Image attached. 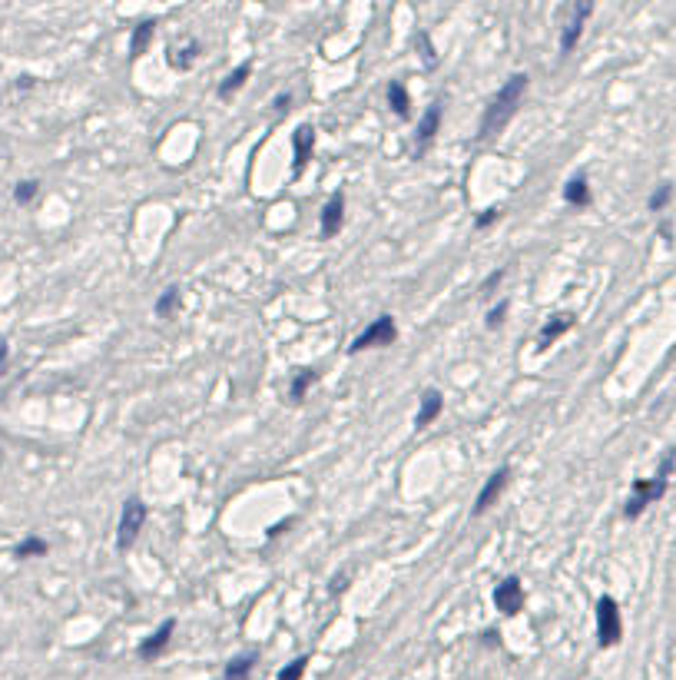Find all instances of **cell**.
I'll list each match as a JSON object with an SVG mask.
<instances>
[{"instance_id":"cell-1","label":"cell","mask_w":676,"mask_h":680,"mask_svg":"<svg viewBox=\"0 0 676 680\" xmlns=\"http://www.w3.org/2000/svg\"><path fill=\"white\" fill-rule=\"evenodd\" d=\"M524 93H527V74L507 76V83L498 90V97L491 100V106L484 110V116H481L477 139H491L494 133H501L504 126L514 120L517 106H521V100H524Z\"/></svg>"},{"instance_id":"cell-2","label":"cell","mask_w":676,"mask_h":680,"mask_svg":"<svg viewBox=\"0 0 676 680\" xmlns=\"http://www.w3.org/2000/svg\"><path fill=\"white\" fill-rule=\"evenodd\" d=\"M624 637V620H620V604L610 594H603L597 601V644L600 647H614Z\"/></svg>"},{"instance_id":"cell-3","label":"cell","mask_w":676,"mask_h":680,"mask_svg":"<svg viewBox=\"0 0 676 680\" xmlns=\"http://www.w3.org/2000/svg\"><path fill=\"white\" fill-rule=\"evenodd\" d=\"M143 521H146V504H143V498H126L123 511H120V528H116V548L120 551L136 544L139 531H143Z\"/></svg>"},{"instance_id":"cell-4","label":"cell","mask_w":676,"mask_h":680,"mask_svg":"<svg viewBox=\"0 0 676 680\" xmlns=\"http://www.w3.org/2000/svg\"><path fill=\"white\" fill-rule=\"evenodd\" d=\"M398 335V326H395V319L391 315H378L372 326L365 328L362 335H355V342L348 345V352H365V349H378V345H391Z\"/></svg>"},{"instance_id":"cell-5","label":"cell","mask_w":676,"mask_h":680,"mask_svg":"<svg viewBox=\"0 0 676 680\" xmlns=\"http://www.w3.org/2000/svg\"><path fill=\"white\" fill-rule=\"evenodd\" d=\"M663 492H666V478H637L633 481V494H630V501H626V508H624V515L640 518L647 504H653L656 498H663Z\"/></svg>"},{"instance_id":"cell-6","label":"cell","mask_w":676,"mask_h":680,"mask_svg":"<svg viewBox=\"0 0 676 680\" xmlns=\"http://www.w3.org/2000/svg\"><path fill=\"white\" fill-rule=\"evenodd\" d=\"M494 607H498L501 614H507V618L521 614V607H524V584H521V578L507 574V578L494 588Z\"/></svg>"},{"instance_id":"cell-7","label":"cell","mask_w":676,"mask_h":680,"mask_svg":"<svg viewBox=\"0 0 676 680\" xmlns=\"http://www.w3.org/2000/svg\"><path fill=\"white\" fill-rule=\"evenodd\" d=\"M590 13H593V4H574L570 7V17H567V24L561 30V53H570L577 47V40L584 34V24H587Z\"/></svg>"},{"instance_id":"cell-8","label":"cell","mask_w":676,"mask_h":680,"mask_svg":"<svg viewBox=\"0 0 676 680\" xmlns=\"http://www.w3.org/2000/svg\"><path fill=\"white\" fill-rule=\"evenodd\" d=\"M507 481H511V465H501L488 481H484V488L477 492V501H474V515H484L491 504L501 498V492L507 488Z\"/></svg>"},{"instance_id":"cell-9","label":"cell","mask_w":676,"mask_h":680,"mask_svg":"<svg viewBox=\"0 0 676 680\" xmlns=\"http://www.w3.org/2000/svg\"><path fill=\"white\" fill-rule=\"evenodd\" d=\"M173 634H176V620L173 618L163 620V624H160V630H156L153 637H146V641L139 644V657H143V660H153V657H160L166 647H169Z\"/></svg>"},{"instance_id":"cell-10","label":"cell","mask_w":676,"mask_h":680,"mask_svg":"<svg viewBox=\"0 0 676 680\" xmlns=\"http://www.w3.org/2000/svg\"><path fill=\"white\" fill-rule=\"evenodd\" d=\"M341 223H345V193H335V196L325 202V209H322V236H325V240L338 236Z\"/></svg>"},{"instance_id":"cell-11","label":"cell","mask_w":676,"mask_h":680,"mask_svg":"<svg viewBox=\"0 0 676 680\" xmlns=\"http://www.w3.org/2000/svg\"><path fill=\"white\" fill-rule=\"evenodd\" d=\"M438 130H441V103H431V106L425 110V116L418 120V133H414V146H418V153L438 137Z\"/></svg>"},{"instance_id":"cell-12","label":"cell","mask_w":676,"mask_h":680,"mask_svg":"<svg viewBox=\"0 0 676 680\" xmlns=\"http://www.w3.org/2000/svg\"><path fill=\"white\" fill-rule=\"evenodd\" d=\"M574 322H577V315H570V312H561V315H554V319H547L537 332V349H547L551 342H557L563 332L574 328Z\"/></svg>"},{"instance_id":"cell-13","label":"cell","mask_w":676,"mask_h":680,"mask_svg":"<svg viewBox=\"0 0 676 680\" xmlns=\"http://www.w3.org/2000/svg\"><path fill=\"white\" fill-rule=\"evenodd\" d=\"M444 412V398H441L438 389H425L421 395V405H418V415H414V429H428L435 418Z\"/></svg>"},{"instance_id":"cell-14","label":"cell","mask_w":676,"mask_h":680,"mask_svg":"<svg viewBox=\"0 0 676 680\" xmlns=\"http://www.w3.org/2000/svg\"><path fill=\"white\" fill-rule=\"evenodd\" d=\"M292 146H295V176L309 166L312 160V150H315V130L312 126H299L295 137H292Z\"/></svg>"},{"instance_id":"cell-15","label":"cell","mask_w":676,"mask_h":680,"mask_svg":"<svg viewBox=\"0 0 676 680\" xmlns=\"http://www.w3.org/2000/svg\"><path fill=\"white\" fill-rule=\"evenodd\" d=\"M199 40H189V43H183V47H173L169 50V67L173 70H179V74H186L189 67L196 63V57H199Z\"/></svg>"},{"instance_id":"cell-16","label":"cell","mask_w":676,"mask_h":680,"mask_svg":"<svg viewBox=\"0 0 676 680\" xmlns=\"http://www.w3.org/2000/svg\"><path fill=\"white\" fill-rule=\"evenodd\" d=\"M153 37H156V24H153V20H139L136 30H133V37H129V57H133V60L143 57L146 47L153 43Z\"/></svg>"},{"instance_id":"cell-17","label":"cell","mask_w":676,"mask_h":680,"mask_svg":"<svg viewBox=\"0 0 676 680\" xmlns=\"http://www.w3.org/2000/svg\"><path fill=\"white\" fill-rule=\"evenodd\" d=\"M249 74H252V60L239 63L236 70H232V74H229V76H225V80H223V83H219V97H223V100H229L232 93H239V90L246 87V80H249Z\"/></svg>"},{"instance_id":"cell-18","label":"cell","mask_w":676,"mask_h":680,"mask_svg":"<svg viewBox=\"0 0 676 680\" xmlns=\"http://www.w3.org/2000/svg\"><path fill=\"white\" fill-rule=\"evenodd\" d=\"M388 103H391V110H395L401 120H408V116H411V97H408L404 83H398V80H391V83H388Z\"/></svg>"},{"instance_id":"cell-19","label":"cell","mask_w":676,"mask_h":680,"mask_svg":"<svg viewBox=\"0 0 676 680\" xmlns=\"http://www.w3.org/2000/svg\"><path fill=\"white\" fill-rule=\"evenodd\" d=\"M563 200L570 206H590V183L587 176H574L567 186H563Z\"/></svg>"},{"instance_id":"cell-20","label":"cell","mask_w":676,"mask_h":680,"mask_svg":"<svg viewBox=\"0 0 676 680\" xmlns=\"http://www.w3.org/2000/svg\"><path fill=\"white\" fill-rule=\"evenodd\" d=\"M255 654H242L236 660H229V667H225V680H249L252 667H255Z\"/></svg>"},{"instance_id":"cell-21","label":"cell","mask_w":676,"mask_h":680,"mask_svg":"<svg viewBox=\"0 0 676 680\" xmlns=\"http://www.w3.org/2000/svg\"><path fill=\"white\" fill-rule=\"evenodd\" d=\"M43 555H47V541L37 538V534L24 538V541L17 544V551H13V557H20V561H27V557H43Z\"/></svg>"},{"instance_id":"cell-22","label":"cell","mask_w":676,"mask_h":680,"mask_svg":"<svg viewBox=\"0 0 676 680\" xmlns=\"http://www.w3.org/2000/svg\"><path fill=\"white\" fill-rule=\"evenodd\" d=\"M176 305H179V286H169V289L156 299V305H153V312L160 315V319H169V315L176 312Z\"/></svg>"},{"instance_id":"cell-23","label":"cell","mask_w":676,"mask_h":680,"mask_svg":"<svg viewBox=\"0 0 676 680\" xmlns=\"http://www.w3.org/2000/svg\"><path fill=\"white\" fill-rule=\"evenodd\" d=\"M315 378H318V375H315L312 368H305V372H299V375L292 378V389H288L292 402H302V398H305V391L315 385Z\"/></svg>"},{"instance_id":"cell-24","label":"cell","mask_w":676,"mask_h":680,"mask_svg":"<svg viewBox=\"0 0 676 680\" xmlns=\"http://www.w3.org/2000/svg\"><path fill=\"white\" fill-rule=\"evenodd\" d=\"M40 193V183L37 179H24V183H17V189H13V200L20 202V206H27V202H34V196Z\"/></svg>"},{"instance_id":"cell-25","label":"cell","mask_w":676,"mask_h":680,"mask_svg":"<svg viewBox=\"0 0 676 680\" xmlns=\"http://www.w3.org/2000/svg\"><path fill=\"white\" fill-rule=\"evenodd\" d=\"M305 667H309V657H295V660H292L288 667L279 670V680H302Z\"/></svg>"},{"instance_id":"cell-26","label":"cell","mask_w":676,"mask_h":680,"mask_svg":"<svg viewBox=\"0 0 676 680\" xmlns=\"http://www.w3.org/2000/svg\"><path fill=\"white\" fill-rule=\"evenodd\" d=\"M670 200H673V186H670V183H660V189L650 196V209H653V213H660Z\"/></svg>"},{"instance_id":"cell-27","label":"cell","mask_w":676,"mask_h":680,"mask_svg":"<svg viewBox=\"0 0 676 680\" xmlns=\"http://www.w3.org/2000/svg\"><path fill=\"white\" fill-rule=\"evenodd\" d=\"M498 219H501V209H498V206H491V209H484V213L474 219V226L477 229H488L491 223H498Z\"/></svg>"},{"instance_id":"cell-28","label":"cell","mask_w":676,"mask_h":680,"mask_svg":"<svg viewBox=\"0 0 676 680\" xmlns=\"http://www.w3.org/2000/svg\"><path fill=\"white\" fill-rule=\"evenodd\" d=\"M504 315H507V303H498V305H494V309L488 312V322H484V326H488V328H498V326L504 322Z\"/></svg>"},{"instance_id":"cell-29","label":"cell","mask_w":676,"mask_h":680,"mask_svg":"<svg viewBox=\"0 0 676 680\" xmlns=\"http://www.w3.org/2000/svg\"><path fill=\"white\" fill-rule=\"evenodd\" d=\"M418 43H421V57H425V63H428V67H435V63H438V57H435V47H431L428 34H418Z\"/></svg>"},{"instance_id":"cell-30","label":"cell","mask_w":676,"mask_h":680,"mask_svg":"<svg viewBox=\"0 0 676 680\" xmlns=\"http://www.w3.org/2000/svg\"><path fill=\"white\" fill-rule=\"evenodd\" d=\"M501 279H504V269H498V272H491V276L484 279V282H481V296L488 299V296H491V289H494V286H498Z\"/></svg>"},{"instance_id":"cell-31","label":"cell","mask_w":676,"mask_h":680,"mask_svg":"<svg viewBox=\"0 0 676 680\" xmlns=\"http://www.w3.org/2000/svg\"><path fill=\"white\" fill-rule=\"evenodd\" d=\"M7 359H10V349H7V342H0V375L7 372Z\"/></svg>"},{"instance_id":"cell-32","label":"cell","mask_w":676,"mask_h":680,"mask_svg":"<svg viewBox=\"0 0 676 680\" xmlns=\"http://www.w3.org/2000/svg\"><path fill=\"white\" fill-rule=\"evenodd\" d=\"M288 103H292V97H288V93H286V97H276V110L282 113V110H288Z\"/></svg>"}]
</instances>
